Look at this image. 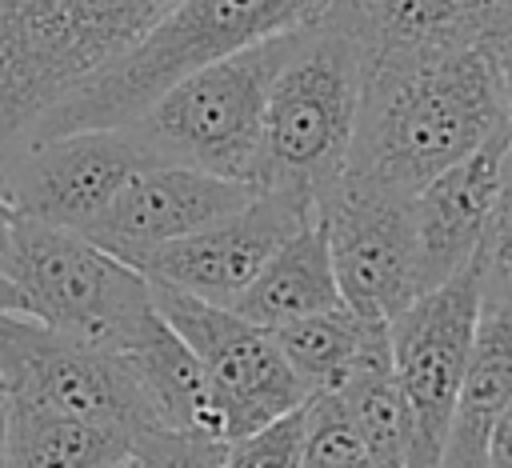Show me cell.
<instances>
[{"instance_id": "obj_14", "label": "cell", "mask_w": 512, "mask_h": 468, "mask_svg": "<svg viewBox=\"0 0 512 468\" xmlns=\"http://www.w3.org/2000/svg\"><path fill=\"white\" fill-rule=\"evenodd\" d=\"M508 128L468 152L464 160L436 172L424 188L412 192V216H416V288L428 292L456 276L464 264H472L480 236L488 228L496 192H500V168H504ZM416 292V296H420Z\"/></svg>"}, {"instance_id": "obj_1", "label": "cell", "mask_w": 512, "mask_h": 468, "mask_svg": "<svg viewBox=\"0 0 512 468\" xmlns=\"http://www.w3.org/2000/svg\"><path fill=\"white\" fill-rule=\"evenodd\" d=\"M508 128L492 40L364 64L348 172L416 192Z\"/></svg>"}, {"instance_id": "obj_4", "label": "cell", "mask_w": 512, "mask_h": 468, "mask_svg": "<svg viewBox=\"0 0 512 468\" xmlns=\"http://www.w3.org/2000/svg\"><path fill=\"white\" fill-rule=\"evenodd\" d=\"M360 92V40L332 8H324L320 20L296 32L292 52L272 80L256 188L316 200L348 168Z\"/></svg>"}, {"instance_id": "obj_29", "label": "cell", "mask_w": 512, "mask_h": 468, "mask_svg": "<svg viewBox=\"0 0 512 468\" xmlns=\"http://www.w3.org/2000/svg\"><path fill=\"white\" fill-rule=\"evenodd\" d=\"M16 208H12V200L4 196V188H0V252L8 248V240H12V228H16Z\"/></svg>"}, {"instance_id": "obj_20", "label": "cell", "mask_w": 512, "mask_h": 468, "mask_svg": "<svg viewBox=\"0 0 512 468\" xmlns=\"http://www.w3.org/2000/svg\"><path fill=\"white\" fill-rule=\"evenodd\" d=\"M360 432L372 468H408L412 464V408L392 368V340L388 324L376 328L352 372L332 388Z\"/></svg>"}, {"instance_id": "obj_27", "label": "cell", "mask_w": 512, "mask_h": 468, "mask_svg": "<svg viewBox=\"0 0 512 468\" xmlns=\"http://www.w3.org/2000/svg\"><path fill=\"white\" fill-rule=\"evenodd\" d=\"M496 68H500V92H504V112H508V132H512V32L492 40Z\"/></svg>"}, {"instance_id": "obj_34", "label": "cell", "mask_w": 512, "mask_h": 468, "mask_svg": "<svg viewBox=\"0 0 512 468\" xmlns=\"http://www.w3.org/2000/svg\"><path fill=\"white\" fill-rule=\"evenodd\" d=\"M0 468H4V464H0Z\"/></svg>"}, {"instance_id": "obj_19", "label": "cell", "mask_w": 512, "mask_h": 468, "mask_svg": "<svg viewBox=\"0 0 512 468\" xmlns=\"http://www.w3.org/2000/svg\"><path fill=\"white\" fill-rule=\"evenodd\" d=\"M328 8L360 40L364 64L460 40H488L460 0H332Z\"/></svg>"}, {"instance_id": "obj_22", "label": "cell", "mask_w": 512, "mask_h": 468, "mask_svg": "<svg viewBox=\"0 0 512 468\" xmlns=\"http://www.w3.org/2000/svg\"><path fill=\"white\" fill-rule=\"evenodd\" d=\"M300 468H372L368 448L336 392H312L304 400Z\"/></svg>"}, {"instance_id": "obj_2", "label": "cell", "mask_w": 512, "mask_h": 468, "mask_svg": "<svg viewBox=\"0 0 512 468\" xmlns=\"http://www.w3.org/2000/svg\"><path fill=\"white\" fill-rule=\"evenodd\" d=\"M328 4L332 0H176L124 56L44 112L28 140L80 128H124L180 76L268 36L308 28Z\"/></svg>"}, {"instance_id": "obj_23", "label": "cell", "mask_w": 512, "mask_h": 468, "mask_svg": "<svg viewBox=\"0 0 512 468\" xmlns=\"http://www.w3.org/2000/svg\"><path fill=\"white\" fill-rule=\"evenodd\" d=\"M476 272H480V300H504L512 296V132L504 148L500 168V192L488 216V228L476 248Z\"/></svg>"}, {"instance_id": "obj_10", "label": "cell", "mask_w": 512, "mask_h": 468, "mask_svg": "<svg viewBox=\"0 0 512 468\" xmlns=\"http://www.w3.org/2000/svg\"><path fill=\"white\" fill-rule=\"evenodd\" d=\"M480 320V272L476 260L464 264L444 284L412 296L392 320V368L412 408V464L408 468H440L452 404L460 392V376L472 352Z\"/></svg>"}, {"instance_id": "obj_32", "label": "cell", "mask_w": 512, "mask_h": 468, "mask_svg": "<svg viewBox=\"0 0 512 468\" xmlns=\"http://www.w3.org/2000/svg\"><path fill=\"white\" fill-rule=\"evenodd\" d=\"M8 412H12V396H8V388L0 384V440H4V424H8Z\"/></svg>"}, {"instance_id": "obj_12", "label": "cell", "mask_w": 512, "mask_h": 468, "mask_svg": "<svg viewBox=\"0 0 512 468\" xmlns=\"http://www.w3.org/2000/svg\"><path fill=\"white\" fill-rule=\"evenodd\" d=\"M316 212V200L276 192V188H256L248 204L236 212L220 216L216 224L180 236L172 244L152 248L148 256L136 260V268L152 284H168L176 292L212 300V304H232L252 276L268 264V256Z\"/></svg>"}, {"instance_id": "obj_16", "label": "cell", "mask_w": 512, "mask_h": 468, "mask_svg": "<svg viewBox=\"0 0 512 468\" xmlns=\"http://www.w3.org/2000/svg\"><path fill=\"white\" fill-rule=\"evenodd\" d=\"M112 352H120V360L136 376L160 428H192L212 436V396L204 368L188 340L160 316V308H152Z\"/></svg>"}, {"instance_id": "obj_25", "label": "cell", "mask_w": 512, "mask_h": 468, "mask_svg": "<svg viewBox=\"0 0 512 468\" xmlns=\"http://www.w3.org/2000/svg\"><path fill=\"white\" fill-rule=\"evenodd\" d=\"M300 436H304V404L268 420L248 436L228 440L220 468H300Z\"/></svg>"}, {"instance_id": "obj_33", "label": "cell", "mask_w": 512, "mask_h": 468, "mask_svg": "<svg viewBox=\"0 0 512 468\" xmlns=\"http://www.w3.org/2000/svg\"><path fill=\"white\" fill-rule=\"evenodd\" d=\"M116 468H124V464H116Z\"/></svg>"}, {"instance_id": "obj_5", "label": "cell", "mask_w": 512, "mask_h": 468, "mask_svg": "<svg viewBox=\"0 0 512 468\" xmlns=\"http://www.w3.org/2000/svg\"><path fill=\"white\" fill-rule=\"evenodd\" d=\"M296 32L268 36L180 76L124 128L152 164H184L256 184L268 92L296 44Z\"/></svg>"}, {"instance_id": "obj_6", "label": "cell", "mask_w": 512, "mask_h": 468, "mask_svg": "<svg viewBox=\"0 0 512 468\" xmlns=\"http://www.w3.org/2000/svg\"><path fill=\"white\" fill-rule=\"evenodd\" d=\"M0 272L12 280L24 316L100 348H116L156 308L140 268L80 232L24 216L0 252Z\"/></svg>"}, {"instance_id": "obj_15", "label": "cell", "mask_w": 512, "mask_h": 468, "mask_svg": "<svg viewBox=\"0 0 512 468\" xmlns=\"http://www.w3.org/2000/svg\"><path fill=\"white\" fill-rule=\"evenodd\" d=\"M512 400V296L480 300L472 352L452 404L440 468H484L488 432Z\"/></svg>"}, {"instance_id": "obj_7", "label": "cell", "mask_w": 512, "mask_h": 468, "mask_svg": "<svg viewBox=\"0 0 512 468\" xmlns=\"http://www.w3.org/2000/svg\"><path fill=\"white\" fill-rule=\"evenodd\" d=\"M152 300L204 368L212 396V436H248L312 396L288 368L272 332L244 320L228 304H212L168 284H152Z\"/></svg>"}, {"instance_id": "obj_8", "label": "cell", "mask_w": 512, "mask_h": 468, "mask_svg": "<svg viewBox=\"0 0 512 468\" xmlns=\"http://www.w3.org/2000/svg\"><path fill=\"white\" fill-rule=\"evenodd\" d=\"M0 384L12 400L124 428H160L120 352L56 332L24 312H0Z\"/></svg>"}, {"instance_id": "obj_18", "label": "cell", "mask_w": 512, "mask_h": 468, "mask_svg": "<svg viewBox=\"0 0 512 468\" xmlns=\"http://www.w3.org/2000/svg\"><path fill=\"white\" fill-rule=\"evenodd\" d=\"M132 440L136 436L124 428L12 400L4 440H0V464L4 468H116L124 464Z\"/></svg>"}, {"instance_id": "obj_9", "label": "cell", "mask_w": 512, "mask_h": 468, "mask_svg": "<svg viewBox=\"0 0 512 468\" xmlns=\"http://www.w3.org/2000/svg\"><path fill=\"white\" fill-rule=\"evenodd\" d=\"M340 300L368 316L392 320L416 288V216L412 192L360 172H340L316 196Z\"/></svg>"}, {"instance_id": "obj_28", "label": "cell", "mask_w": 512, "mask_h": 468, "mask_svg": "<svg viewBox=\"0 0 512 468\" xmlns=\"http://www.w3.org/2000/svg\"><path fill=\"white\" fill-rule=\"evenodd\" d=\"M476 20H480V28H484V36L488 40H500V24H496V0H460Z\"/></svg>"}, {"instance_id": "obj_30", "label": "cell", "mask_w": 512, "mask_h": 468, "mask_svg": "<svg viewBox=\"0 0 512 468\" xmlns=\"http://www.w3.org/2000/svg\"><path fill=\"white\" fill-rule=\"evenodd\" d=\"M0 312H20V296L4 272H0Z\"/></svg>"}, {"instance_id": "obj_13", "label": "cell", "mask_w": 512, "mask_h": 468, "mask_svg": "<svg viewBox=\"0 0 512 468\" xmlns=\"http://www.w3.org/2000/svg\"><path fill=\"white\" fill-rule=\"evenodd\" d=\"M252 196L256 184L248 180H228L184 164H148L116 192V200L80 236L136 268V260L152 248L216 224Z\"/></svg>"}, {"instance_id": "obj_17", "label": "cell", "mask_w": 512, "mask_h": 468, "mask_svg": "<svg viewBox=\"0 0 512 468\" xmlns=\"http://www.w3.org/2000/svg\"><path fill=\"white\" fill-rule=\"evenodd\" d=\"M332 304H344V300H340V284H336V268H332L324 228L312 212L268 256V264L252 276V284L228 308L272 332L288 320H300V316L332 308Z\"/></svg>"}, {"instance_id": "obj_21", "label": "cell", "mask_w": 512, "mask_h": 468, "mask_svg": "<svg viewBox=\"0 0 512 468\" xmlns=\"http://www.w3.org/2000/svg\"><path fill=\"white\" fill-rule=\"evenodd\" d=\"M384 324L388 320H368L348 304H332L272 328V340L308 392H332L352 372V364L360 360L376 328Z\"/></svg>"}, {"instance_id": "obj_31", "label": "cell", "mask_w": 512, "mask_h": 468, "mask_svg": "<svg viewBox=\"0 0 512 468\" xmlns=\"http://www.w3.org/2000/svg\"><path fill=\"white\" fill-rule=\"evenodd\" d=\"M496 24H500V36L512 32V0H496Z\"/></svg>"}, {"instance_id": "obj_24", "label": "cell", "mask_w": 512, "mask_h": 468, "mask_svg": "<svg viewBox=\"0 0 512 468\" xmlns=\"http://www.w3.org/2000/svg\"><path fill=\"white\" fill-rule=\"evenodd\" d=\"M224 440L192 428H148L132 440L124 468H220Z\"/></svg>"}, {"instance_id": "obj_11", "label": "cell", "mask_w": 512, "mask_h": 468, "mask_svg": "<svg viewBox=\"0 0 512 468\" xmlns=\"http://www.w3.org/2000/svg\"><path fill=\"white\" fill-rule=\"evenodd\" d=\"M148 164L128 128H80L8 152L0 160V188L16 216L84 232Z\"/></svg>"}, {"instance_id": "obj_3", "label": "cell", "mask_w": 512, "mask_h": 468, "mask_svg": "<svg viewBox=\"0 0 512 468\" xmlns=\"http://www.w3.org/2000/svg\"><path fill=\"white\" fill-rule=\"evenodd\" d=\"M176 0H0V160Z\"/></svg>"}, {"instance_id": "obj_26", "label": "cell", "mask_w": 512, "mask_h": 468, "mask_svg": "<svg viewBox=\"0 0 512 468\" xmlns=\"http://www.w3.org/2000/svg\"><path fill=\"white\" fill-rule=\"evenodd\" d=\"M484 468H512V400H508V408L496 416V424L488 432Z\"/></svg>"}]
</instances>
